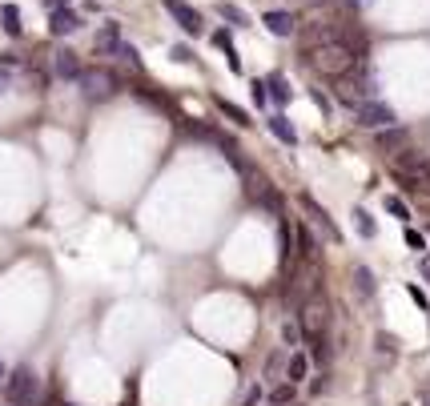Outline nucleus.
<instances>
[{
    "label": "nucleus",
    "mask_w": 430,
    "mask_h": 406,
    "mask_svg": "<svg viewBox=\"0 0 430 406\" xmlns=\"http://www.w3.org/2000/svg\"><path fill=\"white\" fill-rule=\"evenodd\" d=\"M306 61H310L314 73L338 81V77H346V73H354V69H358V45H354V40H346V37L322 40V45L306 49Z\"/></svg>",
    "instance_id": "1"
},
{
    "label": "nucleus",
    "mask_w": 430,
    "mask_h": 406,
    "mask_svg": "<svg viewBox=\"0 0 430 406\" xmlns=\"http://www.w3.org/2000/svg\"><path fill=\"white\" fill-rule=\"evenodd\" d=\"M298 326H302V334L310 342H322L326 330H330V302L326 298H306L302 310H298Z\"/></svg>",
    "instance_id": "2"
},
{
    "label": "nucleus",
    "mask_w": 430,
    "mask_h": 406,
    "mask_svg": "<svg viewBox=\"0 0 430 406\" xmlns=\"http://www.w3.org/2000/svg\"><path fill=\"white\" fill-rule=\"evenodd\" d=\"M73 81L81 85V97H89V101H105L113 89H117V77H113V69H101V64H93V69H81Z\"/></svg>",
    "instance_id": "3"
},
{
    "label": "nucleus",
    "mask_w": 430,
    "mask_h": 406,
    "mask_svg": "<svg viewBox=\"0 0 430 406\" xmlns=\"http://www.w3.org/2000/svg\"><path fill=\"white\" fill-rule=\"evenodd\" d=\"M4 394H9V402H16V406H37V398H40V378L28 366H21L13 374V382L4 386Z\"/></svg>",
    "instance_id": "4"
},
{
    "label": "nucleus",
    "mask_w": 430,
    "mask_h": 406,
    "mask_svg": "<svg viewBox=\"0 0 430 406\" xmlns=\"http://www.w3.org/2000/svg\"><path fill=\"white\" fill-rule=\"evenodd\" d=\"M394 173L406 177V181H414V185H426L430 181V157L426 153H402V157L394 161Z\"/></svg>",
    "instance_id": "5"
},
{
    "label": "nucleus",
    "mask_w": 430,
    "mask_h": 406,
    "mask_svg": "<svg viewBox=\"0 0 430 406\" xmlns=\"http://www.w3.org/2000/svg\"><path fill=\"white\" fill-rule=\"evenodd\" d=\"M358 125H366V129H386V125H394L398 121V117H394V109L390 105H382V101H362V105H358Z\"/></svg>",
    "instance_id": "6"
},
{
    "label": "nucleus",
    "mask_w": 430,
    "mask_h": 406,
    "mask_svg": "<svg viewBox=\"0 0 430 406\" xmlns=\"http://www.w3.org/2000/svg\"><path fill=\"white\" fill-rule=\"evenodd\" d=\"M165 13L177 21V25L189 33V37H201L205 33V25H201V13H197L193 4H185V0H165Z\"/></svg>",
    "instance_id": "7"
},
{
    "label": "nucleus",
    "mask_w": 430,
    "mask_h": 406,
    "mask_svg": "<svg viewBox=\"0 0 430 406\" xmlns=\"http://www.w3.org/2000/svg\"><path fill=\"white\" fill-rule=\"evenodd\" d=\"M302 210H306L310 225H318V230H322V234H326V237H330V242H338V225L330 222V213L322 210V205H318V201H314V197H310V193H302Z\"/></svg>",
    "instance_id": "8"
},
{
    "label": "nucleus",
    "mask_w": 430,
    "mask_h": 406,
    "mask_svg": "<svg viewBox=\"0 0 430 406\" xmlns=\"http://www.w3.org/2000/svg\"><path fill=\"white\" fill-rule=\"evenodd\" d=\"M81 28V16L73 13V9H52L49 13V33L52 37H69V33H77Z\"/></svg>",
    "instance_id": "9"
},
{
    "label": "nucleus",
    "mask_w": 430,
    "mask_h": 406,
    "mask_svg": "<svg viewBox=\"0 0 430 406\" xmlns=\"http://www.w3.org/2000/svg\"><path fill=\"white\" fill-rule=\"evenodd\" d=\"M52 73L61 77V81H73V77L81 73V57H77L73 49H57L52 52Z\"/></svg>",
    "instance_id": "10"
},
{
    "label": "nucleus",
    "mask_w": 430,
    "mask_h": 406,
    "mask_svg": "<svg viewBox=\"0 0 430 406\" xmlns=\"http://www.w3.org/2000/svg\"><path fill=\"white\" fill-rule=\"evenodd\" d=\"M261 25L270 28L273 37H294V13H285V9H270L261 16Z\"/></svg>",
    "instance_id": "11"
},
{
    "label": "nucleus",
    "mask_w": 430,
    "mask_h": 406,
    "mask_svg": "<svg viewBox=\"0 0 430 406\" xmlns=\"http://www.w3.org/2000/svg\"><path fill=\"white\" fill-rule=\"evenodd\" d=\"M261 85H266V97H273V105H278V109H282V105H290V97H294V89H290V81H285L282 73H270Z\"/></svg>",
    "instance_id": "12"
},
{
    "label": "nucleus",
    "mask_w": 430,
    "mask_h": 406,
    "mask_svg": "<svg viewBox=\"0 0 430 406\" xmlns=\"http://www.w3.org/2000/svg\"><path fill=\"white\" fill-rule=\"evenodd\" d=\"M270 133L278 137L282 145H298V133H294V125H290L285 113H270Z\"/></svg>",
    "instance_id": "13"
},
{
    "label": "nucleus",
    "mask_w": 430,
    "mask_h": 406,
    "mask_svg": "<svg viewBox=\"0 0 430 406\" xmlns=\"http://www.w3.org/2000/svg\"><path fill=\"white\" fill-rule=\"evenodd\" d=\"M406 145V129H398V125H386V129H378V149L382 153H394V149Z\"/></svg>",
    "instance_id": "14"
},
{
    "label": "nucleus",
    "mask_w": 430,
    "mask_h": 406,
    "mask_svg": "<svg viewBox=\"0 0 430 406\" xmlns=\"http://www.w3.org/2000/svg\"><path fill=\"white\" fill-rule=\"evenodd\" d=\"M0 28H4V33H9V37H21V9H16V4H4V9H0Z\"/></svg>",
    "instance_id": "15"
},
{
    "label": "nucleus",
    "mask_w": 430,
    "mask_h": 406,
    "mask_svg": "<svg viewBox=\"0 0 430 406\" xmlns=\"http://www.w3.org/2000/svg\"><path fill=\"white\" fill-rule=\"evenodd\" d=\"M306 374H310V358L306 354H294L290 358V366H285V382H306Z\"/></svg>",
    "instance_id": "16"
},
{
    "label": "nucleus",
    "mask_w": 430,
    "mask_h": 406,
    "mask_svg": "<svg viewBox=\"0 0 430 406\" xmlns=\"http://www.w3.org/2000/svg\"><path fill=\"white\" fill-rule=\"evenodd\" d=\"M217 109H222V113H225V117H230L234 125H242V129L249 125V113H246V109H237V105H230V101H222V97H217Z\"/></svg>",
    "instance_id": "17"
},
{
    "label": "nucleus",
    "mask_w": 430,
    "mask_h": 406,
    "mask_svg": "<svg viewBox=\"0 0 430 406\" xmlns=\"http://www.w3.org/2000/svg\"><path fill=\"white\" fill-rule=\"evenodd\" d=\"M354 282H358V294H362V298L374 294V274H370L366 266H358V270H354Z\"/></svg>",
    "instance_id": "18"
},
{
    "label": "nucleus",
    "mask_w": 430,
    "mask_h": 406,
    "mask_svg": "<svg viewBox=\"0 0 430 406\" xmlns=\"http://www.w3.org/2000/svg\"><path fill=\"white\" fill-rule=\"evenodd\" d=\"M354 222H358V234H362V237H374V234H378V225H374V218H370L366 210H354Z\"/></svg>",
    "instance_id": "19"
},
{
    "label": "nucleus",
    "mask_w": 430,
    "mask_h": 406,
    "mask_svg": "<svg viewBox=\"0 0 430 406\" xmlns=\"http://www.w3.org/2000/svg\"><path fill=\"white\" fill-rule=\"evenodd\" d=\"M298 254L314 261V237H310V230H306V225H298Z\"/></svg>",
    "instance_id": "20"
},
{
    "label": "nucleus",
    "mask_w": 430,
    "mask_h": 406,
    "mask_svg": "<svg viewBox=\"0 0 430 406\" xmlns=\"http://www.w3.org/2000/svg\"><path fill=\"white\" fill-rule=\"evenodd\" d=\"M294 398V382H285V386H278V390H270V406H285Z\"/></svg>",
    "instance_id": "21"
},
{
    "label": "nucleus",
    "mask_w": 430,
    "mask_h": 406,
    "mask_svg": "<svg viewBox=\"0 0 430 406\" xmlns=\"http://www.w3.org/2000/svg\"><path fill=\"white\" fill-rule=\"evenodd\" d=\"M169 57H173V61H181V64H197V52L189 49V45H173Z\"/></svg>",
    "instance_id": "22"
},
{
    "label": "nucleus",
    "mask_w": 430,
    "mask_h": 406,
    "mask_svg": "<svg viewBox=\"0 0 430 406\" xmlns=\"http://www.w3.org/2000/svg\"><path fill=\"white\" fill-rule=\"evenodd\" d=\"M217 13H222L230 25H246V13H242L237 4H217Z\"/></svg>",
    "instance_id": "23"
},
{
    "label": "nucleus",
    "mask_w": 430,
    "mask_h": 406,
    "mask_svg": "<svg viewBox=\"0 0 430 406\" xmlns=\"http://www.w3.org/2000/svg\"><path fill=\"white\" fill-rule=\"evenodd\" d=\"M117 45H121V28L109 25L105 33H101V49H117Z\"/></svg>",
    "instance_id": "24"
},
{
    "label": "nucleus",
    "mask_w": 430,
    "mask_h": 406,
    "mask_svg": "<svg viewBox=\"0 0 430 406\" xmlns=\"http://www.w3.org/2000/svg\"><path fill=\"white\" fill-rule=\"evenodd\" d=\"M386 210H390L394 218H398V222H406V218H410V210H406V205L398 201V197H386Z\"/></svg>",
    "instance_id": "25"
},
{
    "label": "nucleus",
    "mask_w": 430,
    "mask_h": 406,
    "mask_svg": "<svg viewBox=\"0 0 430 406\" xmlns=\"http://www.w3.org/2000/svg\"><path fill=\"white\" fill-rule=\"evenodd\" d=\"M9 89H13V73H9V69H0V97H4Z\"/></svg>",
    "instance_id": "26"
},
{
    "label": "nucleus",
    "mask_w": 430,
    "mask_h": 406,
    "mask_svg": "<svg viewBox=\"0 0 430 406\" xmlns=\"http://www.w3.org/2000/svg\"><path fill=\"white\" fill-rule=\"evenodd\" d=\"M254 101H258V105H266V101H270V97H266V85H261V81H254Z\"/></svg>",
    "instance_id": "27"
},
{
    "label": "nucleus",
    "mask_w": 430,
    "mask_h": 406,
    "mask_svg": "<svg viewBox=\"0 0 430 406\" xmlns=\"http://www.w3.org/2000/svg\"><path fill=\"white\" fill-rule=\"evenodd\" d=\"M406 242H410V249H422V234H414V230L406 234Z\"/></svg>",
    "instance_id": "28"
},
{
    "label": "nucleus",
    "mask_w": 430,
    "mask_h": 406,
    "mask_svg": "<svg viewBox=\"0 0 430 406\" xmlns=\"http://www.w3.org/2000/svg\"><path fill=\"white\" fill-rule=\"evenodd\" d=\"M45 9H49V13L52 9H69V0H45Z\"/></svg>",
    "instance_id": "29"
},
{
    "label": "nucleus",
    "mask_w": 430,
    "mask_h": 406,
    "mask_svg": "<svg viewBox=\"0 0 430 406\" xmlns=\"http://www.w3.org/2000/svg\"><path fill=\"white\" fill-rule=\"evenodd\" d=\"M422 278H430V254L422 258Z\"/></svg>",
    "instance_id": "30"
},
{
    "label": "nucleus",
    "mask_w": 430,
    "mask_h": 406,
    "mask_svg": "<svg viewBox=\"0 0 430 406\" xmlns=\"http://www.w3.org/2000/svg\"><path fill=\"white\" fill-rule=\"evenodd\" d=\"M422 402L430 406V382H426V386H422Z\"/></svg>",
    "instance_id": "31"
},
{
    "label": "nucleus",
    "mask_w": 430,
    "mask_h": 406,
    "mask_svg": "<svg viewBox=\"0 0 430 406\" xmlns=\"http://www.w3.org/2000/svg\"><path fill=\"white\" fill-rule=\"evenodd\" d=\"M0 382H4V362H0Z\"/></svg>",
    "instance_id": "32"
},
{
    "label": "nucleus",
    "mask_w": 430,
    "mask_h": 406,
    "mask_svg": "<svg viewBox=\"0 0 430 406\" xmlns=\"http://www.w3.org/2000/svg\"><path fill=\"white\" fill-rule=\"evenodd\" d=\"M61 406H69V402H61Z\"/></svg>",
    "instance_id": "33"
}]
</instances>
